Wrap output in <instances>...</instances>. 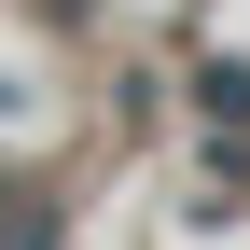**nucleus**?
<instances>
[{
  "mask_svg": "<svg viewBox=\"0 0 250 250\" xmlns=\"http://www.w3.org/2000/svg\"><path fill=\"white\" fill-rule=\"evenodd\" d=\"M195 98H208V111H236V125H250V56H208V70H195Z\"/></svg>",
  "mask_w": 250,
  "mask_h": 250,
  "instance_id": "f257e3e1",
  "label": "nucleus"
}]
</instances>
